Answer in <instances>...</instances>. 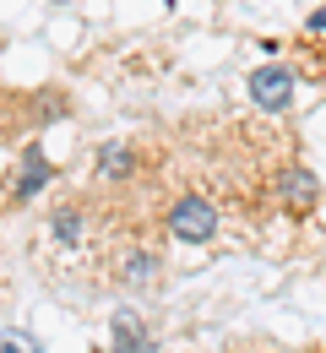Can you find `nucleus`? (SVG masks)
<instances>
[{
  "instance_id": "f257e3e1",
  "label": "nucleus",
  "mask_w": 326,
  "mask_h": 353,
  "mask_svg": "<svg viewBox=\"0 0 326 353\" xmlns=\"http://www.w3.org/2000/svg\"><path fill=\"white\" fill-rule=\"evenodd\" d=\"M218 228H223V207H218L207 190H180V196H169V207H163V234H169L174 245H212Z\"/></svg>"
},
{
  "instance_id": "f03ea898",
  "label": "nucleus",
  "mask_w": 326,
  "mask_h": 353,
  "mask_svg": "<svg viewBox=\"0 0 326 353\" xmlns=\"http://www.w3.org/2000/svg\"><path fill=\"white\" fill-rule=\"evenodd\" d=\"M267 196H272L294 223H305V218H316V207H321V179H316L310 163L288 158V163H278V169L267 174Z\"/></svg>"
},
{
  "instance_id": "7ed1b4c3",
  "label": "nucleus",
  "mask_w": 326,
  "mask_h": 353,
  "mask_svg": "<svg viewBox=\"0 0 326 353\" xmlns=\"http://www.w3.org/2000/svg\"><path fill=\"white\" fill-rule=\"evenodd\" d=\"M93 201H60L54 212H49V239L60 245V250H88V239H93Z\"/></svg>"
},
{
  "instance_id": "20e7f679",
  "label": "nucleus",
  "mask_w": 326,
  "mask_h": 353,
  "mask_svg": "<svg viewBox=\"0 0 326 353\" xmlns=\"http://www.w3.org/2000/svg\"><path fill=\"white\" fill-rule=\"evenodd\" d=\"M250 103L261 109V114H288L294 109V71L288 65H261V71H250Z\"/></svg>"
},
{
  "instance_id": "39448f33",
  "label": "nucleus",
  "mask_w": 326,
  "mask_h": 353,
  "mask_svg": "<svg viewBox=\"0 0 326 353\" xmlns=\"http://www.w3.org/2000/svg\"><path fill=\"white\" fill-rule=\"evenodd\" d=\"M93 174L103 179V185H131V179L141 174L136 141H103V147L93 152Z\"/></svg>"
},
{
  "instance_id": "423d86ee",
  "label": "nucleus",
  "mask_w": 326,
  "mask_h": 353,
  "mask_svg": "<svg viewBox=\"0 0 326 353\" xmlns=\"http://www.w3.org/2000/svg\"><path fill=\"white\" fill-rule=\"evenodd\" d=\"M49 179H54V163L44 158V147H28L17 163V179H11V201H33Z\"/></svg>"
},
{
  "instance_id": "0eeeda50",
  "label": "nucleus",
  "mask_w": 326,
  "mask_h": 353,
  "mask_svg": "<svg viewBox=\"0 0 326 353\" xmlns=\"http://www.w3.org/2000/svg\"><path fill=\"white\" fill-rule=\"evenodd\" d=\"M109 332H114V353H152L158 348V337L147 332V321H141L136 310H114Z\"/></svg>"
},
{
  "instance_id": "6e6552de",
  "label": "nucleus",
  "mask_w": 326,
  "mask_h": 353,
  "mask_svg": "<svg viewBox=\"0 0 326 353\" xmlns=\"http://www.w3.org/2000/svg\"><path fill=\"white\" fill-rule=\"evenodd\" d=\"M158 272H163V261H158V250H147V245H131V250H120V256H114V283L141 288V283H152Z\"/></svg>"
},
{
  "instance_id": "1a4fd4ad",
  "label": "nucleus",
  "mask_w": 326,
  "mask_h": 353,
  "mask_svg": "<svg viewBox=\"0 0 326 353\" xmlns=\"http://www.w3.org/2000/svg\"><path fill=\"white\" fill-rule=\"evenodd\" d=\"M0 353H44L28 332H17V326H0Z\"/></svg>"
},
{
  "instance_id": "9d476101",
  "label": "nucleus",
  "mask_w": 326,
  "mask_h": 353,
  "mask_svg": "<svg viewBox=\"0 0 326 353\" xmlns=\"http://www.w3.org/2000/svg\"><path fill=\"white\" fill-rule=\"evenodd\" d=\"M305 33H310V39H321V33H326V6H321V11H310V17H305Z\"/></svg>"
}]
</instances>
